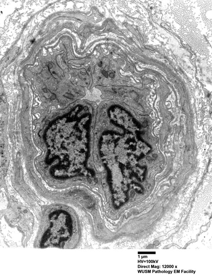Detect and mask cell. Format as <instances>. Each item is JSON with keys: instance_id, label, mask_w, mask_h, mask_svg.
Masks as SVG:
<instances>
[{"instance_id": "6da1fadb", "label": "cell", "mask_w": 212, "mask_h": 279, "mask_svg": "<svg viewBox=\"0 0 212 279\" xmlns=\"http://www.w3.org/2000/svg\"><path fill=\"white\" fill-rule=\"evenodd\" d=\"M88 128L82 126L69 133L48 138L47 164L55 162L51 173L57 179H65L81 174L84 167L88 143Z\"/></svg>"}, {"instance_id": "7a4b0ae2", "label": "cell", "mask_w": 212, "mask_h": 279, "mask_svg": "<svg viewBox=\"0 0 212 279\" xmlns=\"http://www.w3.org/2000/svg\"><path fill=\"white\" fill-rule=\"evenodd\" d=\"M109 115L113 122L128 131H135L139 128L129 113L120 107H112L109 111Z\"/></svg>"}, {"instance_id": "3957f363", "label": "cell", "mask_w": 212, "mask_h": 279, "mask_svg": "<svg viewBox=\"0 0 212 279\" xmlns=\"http://www.w3.org/2000/svg\"><path fill=\"white\" fill-rule=\"evenodd\" d=\"M19 49L18 48V47H15L14 48L13 50H12L11 51V52H10L8 54L5 58L4 60L3 61V63H4V64H6V63H7L8 62H9V61H11L12 59H13V58L14 57V56L16 54V53L17 52L18 49Z\"/></svg>"}, {"instance_id": "277c9868", "label": "cell", "mask_w": 212, "mask_h": 279, "mask_svg": "<svg viewBox=\"0 0 212 279\" xmlns=\"http://www.w3.org/2000/svg\"><path fill=\"white\" fill-rule=\"evenodd\" d=\"M102 73H103L104 76H105L106 77H108V74L107 72H106L105 71H102Z\"/></svg>"}, {"instance_id": "5b68a950", "label": "cell", "mask_w": 212, "mask_h": 279, "mask_svg": "<svg viewBox=\"0 0 212 279\" xmlns=\"http://www.w3.org/2000/svg\"><path fill=\"white\" fill-rule=\"evenodd\" d=\"M102 61H101V62L99 63L98 64V66H100V67H101V66H102Z\"/></svg>"}]
</instances>
